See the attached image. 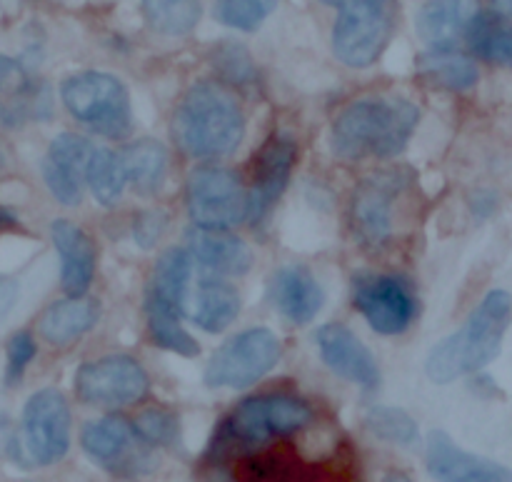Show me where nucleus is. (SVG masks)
<instances>
[{
	"mask_svg": "<svg viewBox=\"0 0 512 482\" xmlns=\"http://www.w3.org/2000/svg\"><path fill=\"white\" fill-rule=\"evenodd\" d=\"M418 120L420 113L410 100H358L335 120L333 153L343 160L393 158L408 145Z\"/></svg>",
	"mask_w": 512,
	"mask_h": 482,
	"instance_id": "1",
	"label": "nucleus"
},
{
	"mask_svg": "<svg viewBox=\"0 0 512 482\" xmlns=\"http://www.w3.org/2000/svg\"><path fill=\"white\" fill-rule=\"evenodd\" d=\"M173 135L190 158H225L245 135L243 110L223 85L198 83L175 110Z\"/></svg>",
	"mask_w": 512,
	"mask_h": 482,
	"instance_id": "2",
	"label": "nucleus"
},
{
	"mask_svg": "<svg viewBox=\"0 0 512 482\" xmlns=\"http://www.w3.org/2000/svg\"><path fill=\"white\" fill-rule=\"evenodd\" d=\"M510 315V295L505 290H490L483 303L473 310L468 323L458 333L435 345L425 363L428 378L438 385H448L463 375L485 368L500 353Z\"/></svg>",
	"mask_w": 512,
	"mask_h": 482,
	"instance_id": "3",
	"label": "nucleus"
},
{
	"mask_svg": "<svg viewBox=\"0 0 512 482\" xmlns=\"http://www.w3.org/2000/svg\"><path fill=\"white\" fill-rule=\"evenodd\" d=\"M313 420V408L293 395H258L248 398L220 423L210 443V455L243 453L265 445L273 438H285Z\"/></svg>",
	"mask_w": 512,
	"mask_h": 482,
	"instance_id": "4",
	"label": "nucleus"
},
{
	"mask_svg": "<svg viewBox=\"0 0 512 482\" xmlns=\"http://www.w3.org/2000/svg\"><path fill=\"white\" fill-rule=\"evenodd\" d=\"M60 98L78 123L105 138H123L133 128L128 90L113 75L95 70L70 75L60 85Z\"/></svg>",
	"mask_w": 512,
	"mask_h": 482,
	"instance_id": "5",
	"label": "nucleus"
},
{
	"mask_svg": "<svg viewBox=\"0 0 512 482\" xmlns=\"http://www.w3.org/2000/svg\"><path fill=\"white\" fill-rule=\"evenodd\" d=\"M70 448V410L63 393L53 388L30 395L23 410V435L10 440L8 450L15 463L53 465L65 458Z\"/></svg>",
	"mask_w": 512,
	"mask_h": 482,
	"instance_id": "6",
	"label": "nucleus"
},
{
	"mask_svg": "<svg viewBox=\"0 0 512 482\" xmlns=\"http://www.w3.org/2000/svg\"><path fill=\"white\" fill-rule=\"evenodd\" d=\"M393 0H350L333 25V50L350 68H368L393 35Z\"/></svg>",
	"mask_w": 512,
	"mask_h": 482,
	"instance_id": "7",
	"label": "nucleus"
},
{
	"mask_svg": "<svg viewBox=\"0 0 512 482\" xmlns=\"http://www.w3.org/2000/svg\"><path fill=\"white\" fill-rule=\"evenodd\" d=\"M185 203L198 228L228 230L250 218V193L233 170L218 165H203L190 173Z\"/></svg>",
	"mask_w": 512,
	"mask_h": 482,
	"instance_id": "8",
	"label": "nucleus"
},
{
	"mask_svg": "<svg viewBox=\"0 0 512 482\" xmlns=\"http://www.w3.org/2000/svg\"><path fill=\"white\" fill-rule=\"evenodd\" d=\"M280 360V340L268 328H253L235 335L215 350L205 368L208 388H248L263 380Z\"/></svg>",
	"mask_w": 512,
	"mask_h": 482,
	"instance_id": "9",
	"label": "nucleus"
},
{
	"mask_svg": "<svg viewBox=\"0 0 512 482\" xmlns=\"http://www.w3.org/2000/svg\"><path fill=\"white\" fill-rule=\"evenodd\" d=\"M148 373L128 355H108L80 365L75 373V395L80 403L98 408H120L148 395Z\"/></svg>",
	"mask_w": 512,
	"mask_h": 482,
	"instance_id": "10",
	"label": "nucleus"
},
{
	"mask_svg": "<svg viewBox=\"0 0 512 482\" xmlns=\"http://www.w3.org/2000/svg\"><path fill=\"white\" fill-rule=\"evenodd\" d=\"M355 308L380 335H398L410 328L418 313L413 293L393 275H360L355 278Z\"/></svg>",
	"mask_w": 512,
	"mask_h": 482,
	"instance_id": "11",
	"label": "nucleus"
},
{
	"mask_svg": "<svg viewBox=\"0 0 512 482\" xmlns=\"http://www.w3.org/2000/svg\"><path fill=\"white\" fill-rule=\"evenodd\" d=\"M80 445L95 463L113 473H140L143 465L150 463V445H145L133 425L118 415L85 425Z\"/></svg>",
	"mask_w": 512,
	"mask_h": 482,
	"instance_id": "12",
	"label": "nucleus"
},
{
	"mask_svg": "<svg viewBox=\"0 0 512 482\" xmlns=\"http://www.w3.org/2000/svg\"><path fill=\"white\" fill-rule=\"evenodd\" d=\"M400 190L398 173H380L358 185L350 203V220L358 243L368 250L383 248L393 235V200Z\"/></svg>",
	"mask_w": 512,
	"mask_h": 482,
	"instance_id": "13",
	"label": "nucleus"
},
{
	"mask_svg": "<svg viewBox=\"0 0 512 482\" xmlns=\"http://www.w3.org/2000/svg\"><path fill=\"white\" fill-rule=\"evenodd\" d=\"M193 265L195 260L188 248H173L160 255L148 283V295H145L148 323L183 318L190 280H193Z\"/></svg>",
	"mask_w": 512,
	"mask_h": 482,
	"instance_id": "14",
	"label": "nucleus"
},
{
	"mask_svg": "<svg viewBox=\"0 0 512 482\" xmlns=\"http://www.w3.org/2000/svg\"><path fill=\"white\" fill-rule=\"evenodd\" d=\"M318 350L325 365L340 378L360 385L365 390H375L380 385V368L373 353L363 345V340L350 328L340 323H328L318 330Z\"/></svg>",
	"mask_w": 512,
	"mask_h": 482,
	"instance_id": "15",
	"label": "nucleus"
},
{
	"mask_svg": "<svg viewBox=\"0 0 512 482\" xmlns=\"http://www.w3.org/2000/svg\"><path fill=\"white\" fill-rule=\"evenodd\" d=\"M93 148L75 133H60L50 143L43 160V180L53 198L63 205H78L83 198V180Z\"/></svg>",
	"mask_w": 512,
	"mask_h": 482,
	"instance_id": "16",
	"label": "nucleus"
},
{
	"mask_svg": "<svg viewBox=\"0 0 512 482\" xmlns=\"http://www.w3.org/2000/svg\"><path fill=\"white\" fill-rule=\"evenodd\" d=\"M425 463L428 473L438 482H512L510 468L465 453L445 433H430Z\"/></svg>",
	"mask_w": 512,
	"mask_h": 482,
	"instance_id": "17",
	"label": "nucleus"
},
{
	"mask_svg": "<svg viewBox=\"0 0 512 482\" xmlns=\"http://www.w3.org/2000/svg\"><path fill=\"white\" fill-rule=\"evenodd\" d=\"M295 155H298V145L285 133H275L263 145L258 163H255L253 190H250V220L253 223H260L275 205V200L283 195L290 173H293Z\"/></svg>",
	"mask_w": 512,
	"mask_h": 482,
	"instance_id": "18",
	"label": "nucleus"
},
{
	"mask_svg": "<svg viewBox=\"0 0 512 482\" xmlns=\"http://www.w3.org/2000/svg\"><path fill=\"white\" fill-rule=\"evenodd\" d=\"M50 238L60 255V283L70 298H83L95 275V245L70 220H55Z\"/></svg>",
	"mask_w": 512,
	"mask_h": 482,
	"instance_id": "19",
	"label": "nucleus"
},
{
	"mask_svg": "<svg viewBox=\"0 0 512 482\" xmlns=\"http://www.w3.org/2000/svg\"><path fill=\"white\" fill-rule=\"evenodd\" d=\"M188 250L195 263L218 275H245L253 265L248 245L225 230L198 228L188 233Z\"/></svg>",
	"mask_w": 512,
	"mask_h": 482,
	"instance_id": "20",
	"label": "nucleus"
},
{
	"mask_svg": "<svg viewBox=\"0 0 512 482\" xmlns=\"http://www.w3.org/2000/svg\"><path fill=\"white\" fill-rule=\"evenodd\" d=\"M270 295H273V303L280 315L293 325L310 323L323 308V290H320L318 280L298 265L280 268L273 275Z\"/></svg>",
	"mask_w": 512,
	"mask_h": 482,
	"instance_id": "21",
	"label": "nucleus"
},
{
	"mask_svg": "<svg viewBox=\"0 0 512 482\" xmlns=\"http://www.w3.org/2000/svg\"><path fill=\"white\" fill-rule=\"evenodd\" d=\"M475 13V0H428L418 13V35L433 48H453Z\"/></svg>",
	"mask_w": 512,
	"mask_h": 482,
	"instance_id": "22",
	"label": "nucleus"
},
{
	"mask_svg": "<svg viewBox=\"0 0 512 482\" xmlns=\"http://www.w3.org/2000/svg\"><path fill=\"white\" fill-rule=\"evenodd\" d=\"M98 320V305L88 298H65L50 305L43 315H40V335L48 340L55 348L73 343L80 335L88 333Z\"/></svg>",
	"mask_w": 512,
	"mask_h": 482,
	"instance_id": "23",
	"label": "nucleus"
},
{
	"mask_svg": "<svg viewBox=\"0 0 512 482\" xmlns=\"http://www.w3.org/2000/svg\"><path fill=\"white\" fill-rule=\"evenodd\" d=\"M240 313V295L230 283L220 278L200 280L193 298V323L205 333H223Z\"/></svg>",
	"mask_w": 512,
	"mask_h": 482,
	"instance_id": "24",
	"label": "nucleus"
},
{
	"mask_svg": "<svg viewBox=\"0 0 512 482\" xmlns=\"http://www.w3.org/2000/svg\"><path fill=\"white\" fill-rule=\"evenodd\" d=\"M418 70L423 80L445 90H470L480 78L478 65L453 48H433L420 55Z\"/></svg>",
	"mask_w": 512,
	"mask_h": 482,
	"instance_id": "25",
	"label": "nucleus"
},
{
	"mask_svg": "<svg viewBox=\"0 0 512 482\" xmlns=\"http://www.w3.org/2000/svg\"><path fill=\"white\" fill-rule=\"evenodd\" d=\"M465 38H468L470 50L480 60L512 68V25L508 18L493 13V10L475 13L468 30H465Z\"/></svg>",
	"mask_w": 512,
	"mask_h": 482,
	"instance_id": "26",
	"label": "nucleus"
},
{
	"mask_svg": "<svg viewBox=\"0 0 512 482\" xmlns=\"http://www.w3.org/2000/svg\"><path fill=\"white\" fill-rule=\"evenodd\" d=\"M125 178L140 195L158 193L168 170V153L155 140H138L120 153Z\"/></svg>",
	"mask_w": 512,
	"mask_h": 482,
	"instance_id": "27",
	"label": "nucleus"
},
{
	"mask_svg": "<svg viewBox=\"0 0 512 482\" xmlns=\"http://www.w3.org/2000/svg\"><path fill=\"white\" fill-rule=\"evenodd\" d=\"M85 183H88L90 193H93V198L100 205L110 208V205L118 203L125 183H128L120 155L105 148L93 150V155L88 160V168H85Z\"/></svg>",
	"mask_w": 512,
	"mask_h": 482,
	"instance_id": "28",
	"label": "nucleus"
},
{
	"mask_svg": "<svg viewBox=\"0 0 512 482\" xmlns=\"http://www.w3.org/2000/svg\"><path fill=\"white\" fill-rule=\"evenodd\" d=\"M145 20L163 35H188L200 20V0H143Z\"/></svg>",
	"mask_w": 512,
	"mask_h": 482,
	"instance_id": "29",
	"label": "nucleus"
},
{
	"mask_svg": "<svg viewBox=\"0 0 512 482\" xmlns=\"http://www.w3.org/2000/svg\"><path fill=\"white\" fill-rule=\"evenodd\" d=\"M278 0H215V18L235 30H258Z\"/></svg>",
	"mask_w": 512,
	"mask_h": 482,
	"instance_id": "30",
	"label": "nucleus"
},
{
	"mask_svg": "<svg viewBox=\"0 0 512 482\" xmlns=\"http://www.w3.org/2000/svg\"><path fill=\"white\" fill-rule=\"evenodd\" d=\"M368 428L388 443L413 445L418 440V425L400 408H373L368 413Z\"/></svg>",
	"mask_w": 512,
	"mask_h": 482,
	"instance_id": "31",
	"label": "nucleus"
},
{
	"mask_svg": "<svg viewBox=\"0 0 512 482\" xmlns=\"http://www.w3.org/2000/svg\"><path fill=\"white\" fill-rule=\"evenodd\" d=\"M133 428L140 435V440L145 445H150V448H163V445L175 443V438H178V418L163 408L140 413L135 418Z\"/></svg>",
	"mask_w": 512,
	"mask_h": 482,
	"instance_id": "32",
	"label": "nucleus"
},
{
	"mask_svg": "<svg viewBox=\"0 0 512 482\" xmlns=\"http://www.w3.org/2000/svg\"><path fill=\"white\" fill-rule=\"evenodd\" d=\"M35 353H38V348H35L33 335L25 333V330L15 333L13 338L8 340V353H5V383H20V378L25 375L28 365L33 363Z\"/></svg>",
	"mask_w": 512,
	"mask_h": 482,
	"instance_id": "33",
	"label": "nucleus"
},
{
	"mask_svg": "<svg viewBox=\"0 0 512 482\" xmlns=\"http://www.w3.org/2000/svg\"><path fill=\"white\" fill-rule=\"evenodd\" d=\"M0 95L8 98H25L30 95V75L15 58L0 55Z\"/></svg>",
	"mask_w": 512,
	"mask_h": 482,
	"instance_id": "34",
	"label": "nucleus"
},
{
	"mask_svg": "<svg viewBox=\"0 0 512 482\" xmlns=\"http://www.w3.org/2000/svg\"><path fill=\"white\" fill-rule=\"evenodd\" d=\"M163 223V215L158 213L140 215L138 223H135V240H138L143 248H150V245L160 238V233H163Z\"/></svg>",
	"mask_w": 512,
	"mask_h": 482,
	"instance_id": "35",
	"label": "nucleus"
},
{
	"mask_svg": "<svg viewBox=\"0 0 512 482\" xmlns=\"http://www.w3.org/2000/svg\"><path fill=\"white\" fill-rule=\"evenodd\" d=\"M15 300H18V285H15V280L0 278V320L13 310Z\"/></svg>",
	"mask_w": 512,
	"mask_h": 482,
	"instance_id": "36",
	"label": "nucleus"
},
{
	"mask_svg": "<svg viewBox=\"0 0 512 482\" xmlns=\"http://www.w3.org/2000/svg\"><path fill=\"white\" fill-rule=\"evenodd\" d=\"M473 210L478 218H488V215L495 210V195L488 193V190H480V193L473 198Z\"/></svg>",
	"mask_w": 512,
	"mask_h": 482,
	"instance_id": "37",
	"label": "nucleus"
},
{
	"mask_svg": "<svg viewBox=\"0 0 512 482\" xmlns=\"http://www.w3.org/2000/svg\"><path fill=\"white\" fill-rule=\"evenodd\" d=\"M490 10L498 15H503V18H510L512 15V0H488Z\"/></svg>",
	"mask_w": 512,
	"mask_h": 482,
	"instance_id": "38",
	"label": "nucleus"
},
{
	"mask_svg": "<svg viewBox=\"0 0 512 482\" xmlns=\"http://www.w3.org/2000/svg\"><path fill=\"white\" fill-rule=\"evenodd\" d=\"M15 223H18V218H15L13 210H8V208H3V205H0V230L10 228V225H15Z\"/></svg>",
	"mask_w": 512,
	"mask_h": 482,
	"instance_id": "39",
	"label": "nucleus"
},
{
	"mask_svg": "<svg viewBox=\"0 0 512 482\" xmlns=\"http://www.w3.org/2000/svg\"><path fill=\"white\" fill-rule=\"evenodd\" d=\"M383 482H413V480H410L408 475H403V473H390Z\"/></svg>",
	"mask_w": 512,
	"mask_h": 482,
	"instance_id": "40",
	"label": "nucleus"
},
{
	"mask_svg": "<svg viewBox=\"0 0 512 482\" xmlns=\"http://www.w3.org/2000/svg\"><path fill=\"white\" fill-rule=\"evenodd\" d=\"M323 3L335 5V8H343V5H345V3H350V0H323Z\"/></svg>",
	"mask_w": 512,
	"mask_h": 482,
	"instance_id": "41",
	"label": "nucleus"
},
{
	"mask_svg": "<svg viewBox=\"0 0 512 482\" xmlns=\"http://www.w3.org/2000/svg\"><path fill=\"white\" fill-rule=\"evenodd\" d=\"M5 163V153H3V143H0V168H3Z\"/></svg>",
	"mask_w": 512,
	"mask_h": 482,
	"instance_id": "42",
	"label": "nucleus"
}]
</instances>
